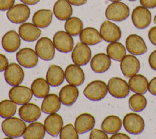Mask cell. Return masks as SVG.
Instances as JSON below:
<instances>
[{"label":"cell","instance_id":"1","mask_svg":"<svg viewBox=\"0 0 156 139\" xmlns=\"http://www.w3.org/2000/svg\"><path fill=\"white\" fill-rule=\"evenodd\" d=\"M1 127L5 135L12 138H18L23 135L27 126L21 118L19 119L12 116L4 119Z\"/></svg>","mask_w":156,"mask_h":139},{"label":"cell","instance_id":"2","mask_svg":"<svg viewBox=\"0 0 156 139\" xmlns=\"http://www.w3.org/2000/svg\"><path fill=\"white\" fill-rule=\"evenodd\" d=\"M108 87L102 80H94L89 83L83 90L84 96L91 101H100L106 96Z\"/></svg>","mask_w":156,"mask_h":139},{"label":"cell","instance_id":"3","mask_svg":"<svg viewBox=\"0 0 156 139\" xmlns=\"http://www.w3.org/2000/svg\"><path fill=\"white\" fill-rule=\"evenodd\" d=\"M129 8L123 2H113L108 5L105 10V16L108 20L122 21L129 16Z\"/></svg>","mask_w":156,"mask_h":139},{"label":"cell","instance_id":"4","mask_svg":"<svg viewBox=\"0 0 156 139\" xmlns=\"http://www.w3.org/2000/svg\"><path fill=\"white\" fill-rule=\"evenodd\" d=\"M122 125L126 131L134 135L142 133L145 127L144 119L135 112L126 114L123 118Z\"/></svg>","mask_w":156,"mask_h":139},{"label":"cell","instance_id":"5","mask_svg":"<svg viewBox=\"0 0 156 139\" xmlns=\"http://www.w3.org/2000/svg\"><path fill=\"white\" fill-rule=\"evenodd\" d=\"M108 91L112 97L124 98L129 94V87L127 82L120 77H112L107 84Z\"/></svg>","mask_w":156,"mask_h":139},{"label":"cell","instance_id":"6","mask_svg":"<svg viewBox=\"0 0 156 139\" xmlns=\"http://www.w3.org/2000/svg\"><path fill=\"white\" fill-rule=\"evenodd\" d=\"M30 9L27 5L16 4L13 5L6 12V16L10 22L16 24L24 23L30 16Z\"/></svg>","mask_w":156,"mask_h":139},{"label":"cell","instance_id":"7","mask_svg":"<svg viewBox=\"0 0 156 139\" xmlns=\"http://www.w3.org/2000/svg\"><path fill=\"white\" fill-rule=\"evenodd\" d=\"M55 48L53 41L46 37L39 38L35 45V52L38 57L45 61H50L53 59Z\"/></svg>","mask_w":156,"mask_h":139},{"label":"cell","instance_id":"8","mask_svg":"<svg viewBox=\"0 0 156 139\" xmlns=\"http://www.w3.org/2000/svg\"><path fill=\"white\" fill-rule=\"evenodd\" d=\"M4 77L9 85H20L24 79V71L20 65L12 62L4 70Z\"/></svg>","mask_w":156,"mask_h":139},{"label":"cell","instance_id":"9","mask_svg":"<svg viewBox=\"0 0 156 139\" xmlns=\"http://www.w3.org/2000/svg\"><path fill=\"white\" fill-rule=\"evenodd\" d=\"M71 58L74 64L84 66L87 64L91 59V50L89 45L83 42H78L72 51Z\"/></svg>","mask_w":156,"mask_h":139},{"label":"cell","instance_id":"10","mask_svg":"<svg viewBox=\"0 0 156 139\" xmlns=\"http://www.w3.org/2000/svg\"><path fill=\"white\" fill-rule=\"evenodd\" d=\"M132 22L136 28L145 29L151 22V13L144 6H136L132 12Z\"/></svg>","mask_w":156,"mask_h":139},{"label":"cell","instance_id":"11","mask_svg":"<svg viewBox=\"0 0 156 139\" xmlns=\"http://www.w3.org/2000/svg\"><path fill=\"white\" fill-rule=\"evenodd\" d=\"M53 44L55 48L60 52L68 53L73 50L74 41L72 35L68 34L66 31L59 30L57 31L53 36Z\"/></svg>","mask_w":156,"mask_h":139},{"label":"cell","instance_id":"12","mask_svg":"<svg viewBox=\"0 0 156 139\" xmlns=\"http://www.w3.org/2000/svg\"><path fill=\"white\" fill-rule=\"evenodd\" d=\"M99 32L102 39L109 43L119 41L122 36L121 29L109 20H105L103 22L100 27Z\"/></svg>","mask_w":156,"mask_h":139},{"label":"cell","instance_id":"13","mask_svg":"<svg viewBox=\"0 0 156 139\" xmlns=\"http://www.w3.org/2000/svg\"><path fill=\"white\" fill-rule=\"evenodd\" d=\"M33 93L30 88L26 86H12L9 91V97L17 105H23L31 100Z\"/></svg>","mask_w":156,"mask_h":139},{"label":"cell","instance_id":"14","mask_svg":"<svg viewBox=\"0 0 156 139\" xmlns=\"http://www.w3.org/2000/svg\"><path fill=\"white\" fill-rule=\"evenodd\" d=\"M16 56L19 64L25 68L34 67L38 62V55L37 52L30 48H24L19 50Z\"/></svg>","mask_w":156,"mask_h":139},{"label":"cell","instance_id":"15","mask_svg":"<svg viewBox=\"0 0 156 139\" xmlns=\"http://www.w3.org/2000/svg\"><path fill=\"white\" fill-rule=\"evenodd\" d=\"M140 61L134 55H126L120 61V69L126 77H130L136 74L140 70Z\"/></svg>","mask_w":156,"mask_h":139},{"label":"cell","instance_id":"16","mask_svg":"<svg viewBox=\"0 0 156 139\" xmlns=\"http://www.w3.org/2000/svg\"><path fill=\"white\" fill-rule=\"evenodd\" d=\"M126 47L128 52L134 55H143L147 50L145 41L137 34H130L126 37Z\"/></svg>","mask_w":156,"mask_h":139},{"label":"cell","instance_id":"17","mask_svg":"<svg viewBox=\"0 0 156 139\" xmlns=\"http://www.w3.org/2000/svg\"><path fill=\"white\" fill-rule=\"evenodd\" d=\"M65 79L69 84L80 86L85 80L83 70L76 64H69L65 70Z\"/></svg>","mask_w":156,"mask_h":139},{"label":"cell","instance_id":"18","mask_svg":"<svg viewBox=\"0 0 156 139\" xmlns=\"http://www.w3.org/2000/svg\"><path fill=\"white\" fill-rule=\"evenodd\" d=\"M44 126L45 130L49 135L57 137L63 127V120L62 116L56 112L51 113L45 118Z\"/></svg>","mask_w":156,"mask_h":139},{"label":"cell","instance_id":"19","mask_svg":"<svg viewBox=\"0 0 156 139\" xmlns=\"http://www.w3.org/2000/svg\"><path fill=\"white\" fill-rule=\"evenodd\" d=\"M41 110L37 105L34 103H25L20 107L19 116L23 120L32 123L39 119L41 116Z\"/></svg>","mask_w":156,"mask_h":139},{"label":"cell","instance_id":"20","mask_svg":"<svg viewBox=\"0 0 156 139\" xmlns=\"http://www.w3.org/2000/svg\"><path fill=\"white\" fill-rule=\"evenodd\" d=\"M19 33L15 30H9L5 33L2 38V46L8 52H14L19 49L21 40Z\"/></svg>","mask_w":156,"mask_h":139},{"label":"cell","instance_id":"21","mask_svg":"<svg viewBox=\"0 0 156 139\" xmlns=\"http://www.w3.org/2000/svg\"><path fill=\"white\" fill-rule=\"evenodd\" d=\"M95 125V118L89 113H82L76 118L74 127L78 134L87 133L93 129Z\"/></svg>","mask_w":156,"mask_h":139},{"label":"cell","instance_id":"22","mask_svg":"<svg viewBox=\"0 0 156 139\" xmlns=\"http://www.w3.org/2000/svg\"><path fill=\"white\" fill-rule=\"evenodd\" d=\"M19 34L23 40L31 42L40 37L41 30L34 23H23L19 27Z\"/></svg>","mask_w":156,"mask_h":139},{"label":"cell","instance_id":"23","mask_svg":"<svg viewBox=\"0 0 156 139\" xmlns=\"http://www.w3.org/2000/svg\"><path fill=\"white\" fill-rule=\"evenodd\" d=\"M111 66V58L107 54L98 53L90 60V67L94 73H105Z\"/></svg>","mask_w":156,"mask_h":139},{"label":"cell","instance_id":"24","mask_svg":"<svg viewBox=\"0 0 156 139\" xmlns=\"http://www.w3.org/2000/svg\"><path fill=\"white\" fill-rule=\"evenodd\" d=\"M79 96V90L76 86L72 84L65 85L59 91V98L64 105L71 106L75 103Z\"/></svg>","mask_w":156,"mask_h":139},{"label":"cell","instance_id":"25","mask_svg":"<svg viewBox=\"0 0 156 139\" xmlns=\"http://www.w3.org/2000/svg\"><path fill=\"white\" fill-rule=\"evenodd\" d=\"M53 13L59 20H66L71 17L73 9L67 0H58L54 4Z\"/></svg>","mask_w":156,"mask_h":139},{"label":"cell","instance_id":"26","mask_svg":"<svg viewBox=\"0 0 156 139\" xmlns=\"http://www.w3.org/2000/svg\"><path fill=\"white\" fill-rule=\"evenodd\" d=\"M65 79V72L60 66L51 65L46 73V80L50 86L58 87L63 83Z\"/></svg>","mask_w":156,"mask_h":139},{"label":"cell","instance_id":"27","mask_svg":"<svg viewBox=\"0 0 156 139\" xmlns=\"http://www.w3.org/2000/svg\"><path fill=\"white\" fill-rule=\"evenodd\" d=\"M148 80L142 74H135L129 77L128 81L129 89L133 92L145 94L148 90Z\"/></svg>","mask_w":156,"mask_h":139},{"label":"cell","instance_id":"28","mask_svg":"<svg viewBox=\"0 0 156 139\" xmlns=\"http://www.w3.org/2000/svg\"><path fill=\"white\" fill-rule=\"evenodd\" d=\"M61 101L57 94H48L44 98L41 103V111L47 114L57 112L61 107Z\"/></svg>","mask_w":156,"mask_h":139},{"label":"cell","instance_id":"29","mask_svg":"<svg viewBox=\"0 0 156 139\" xmlns=\"http://www.w3.org/2000/svg\"><path fill=\"white\" fill-rule=\"evenodd\" d=\"M53 17V12L50 9H40L34 12L32 22L39 28H45L51 24Z\"/></svg>","mask_w":156,"mask_h":139},{"label":"cell","instance_id":"30","mask_svg":"<svg viewBox=\"0 0 156 139\" xmlns=\"http://www.w3.org/2000/svg\"><path fill=\"white\" fill-rule=\"evenodd\" d=\"M80 40L81 42L87 45H94L101 41L100 32L94 27H86L80 33Z\"/></svg>","mask_w":156,"mask_h":139},{"label":"cell","instance_id":"31","mask_svg":"<svg viewBox=\"0 0 156 139\" xmlns=\"http://www.w3.org/2000/svg\"><path fill=\"white\" fill-rule=\"evenodd\" d=\"M44 126L40 122H32L26 127L23 137L24 139H42L45 135Z\"/></svg>","mask_w":156,"mask_h":139},{"label":"cell","instance_id":"32","mask_svg":"<svg viewBox=\"0 0 156 139\" xmlns=\"http://www.w3.org/2000/svg\"><path fill=\"white\" fill-rule=\"evenodd\" d=\"M122 126V120L119 116L111 115L104 119L101 123V129L107 134H115L121 130Z\"/></svg>","mask_w":156,"mask_h":139},{"label":"cell","instance_id":"33","mask_svg":"<svg viewBox=\"0 0 156 139\" xmlns=\"http://www.w3.org/2000/svg\"><path fill=\"white\" fill-rule=\"evenodd\" d=\"M30 89L34 96L38 98H44L49 94L50 85L47 80L38 77L32 82Z\"/></svg>","mask_w":156,"mask_h":139},{"label":"cell","instance_id":"34","mask_svg":"<svg viewBox=\"0 0 156 139\" xmlns=\"http://www.w3.org/2000/svg\"><path fill=\"white\" fill-rule=\"evenodd\" d=\"M107 55L115 61H121L126 55V48L122 43L113 41L108 44L106 48Z\"/></svg>","mask_w":156,"mask_h":139},{"label":"cell","instance_id":"35","mask_svg":"<svg viewBox=\"0 0 156 139\" xmlns=\"http://www.w3.org/2000/svg\"><path fill=\"white\" fill-rule=\"evenodd\" d=\"M83 29V21L78 17H70L65 23V30L72 36L80 34Z\"/></svg>","mask_w":156,"mask_h":139},{"label":"cell","instance_id":"36","mask_svg":"<svg viewBox=\"0 0 156 139\" xmlns=\"http://www.w3.org/2000/svg\"><path fill=\"white\" fill-rule=\"evenodd\" d=\"M17 109V104L12 100L5 99L0 102V117L6 119L15 115Z\"/></svg>","mask_w":156,"mask_h":139},{"label":"cell","instance_id":"37","mask_svg":"<svg viewBox=\"0 0 156 139\" xmlns=\"http://www.w3.org/2000/svg\"><path fill=\"white\" fill-rule=\"evenodd\" d=\"M129 106L133 112H141L147 106V99L142 94L135 93L129 98Z\"/></svg>","mask_w":156,"mask_h":139},{"label":"cell","instance_id":"38","mask_svg":"<svg viewBox=\"0 0 156 139\" xmlns=\"http://www.w3.org/2000/svg\"><path fill=\"white\" fill-rule=\"evenodd\" d=\"M59 138L61 139H78V133L73 125L71 123L65 125L62 127L60 133H59Z\"/></svg>","mask_w":156,"mask_h":139},{"label":"cell","instance_id":"39","mask_svg":"<svg viewBox=\"0 0 156 139\" xmlns=\"http://www.w3.org/2000/svg\"><path fill=\"white\" fill-rule=\"evenodd\" d=\"M90 139H108V137L107 135V133H105L104 130H101L99 129H92L90 132Z\"/></svg>","mask_w":156,"mask_h":139},{"label":"cell","instance_id":"40","mask_svg":"<svg viewBox=\"0 0 156 139\" xmlns=\"http://www.w3.org/2000/svg\"><path fill=\"white\" fill-rule=\"evenodd\" d=\"M15 0H0V10H9L12 6L14 5Z\"/></svg>","mask_w":156,"mask_h":139},{"label":"cell","instance_id":"41","mask_svg":"<svg viewBox=\"0 0 156 139\" xmlns=\"http://www.w3.org/2000/svg\"><path fill=\"white\" fill-rule=\"evenodd\" d=\"M9 65V61L6 56L0 53V72L4 71Z\"/></svg>","mask_w":156,"mask_h":139},{"label":"cell","instance_id":"42","mask_svg":"<svg viewBox=\"0 0 156 139\" xmlns=\"http://www.w3.org/2000/svg\"><path fill=\"white\" fill-rule=\"evenodd\" d=\"M148 62L149 66H151V68L154 70H156V50H154L148 58Z\"/></svg>","mask_w":156,"mask_h":139},{"label":"cell","instance_id":"43","mask_svg":"<svg viewBox=\"0 0 156 139\" xmlns=\"http://www.w3.org/2000/svg\"><path fill=\"white\" fill-rule=\"evenodd\" d=\"M141 5L147 9H153L156 7V0H140Z\"/></svg>","mask_w":156,"mask_h":139},{"label":"cell","instance_id":"44","mask_svg":"<svg viewBox=\"0 0 156 139\" xmlns=\"http://www.w3.org/2000/svg\"><path fill=\"white\" fill-rule=\"evenodd\" d=\"M148 38L151 44L156 46V26L151 27L148 31Z\"/></svg>","mask_w":156,"mask_h":139},{"label":"cell","instance_id":"45","mask_svg":"<svg viewBox=\"0 0 156 139\" xmlns=\"http://www.w3.org/2000/svg\"><path fill=\"white\" fill-rule=\"evenodd\" d=\"M148 91L153 95L156 96V77L151 79L148 83Z\"/></svg>","mask_w":156,"mask_h":139},{"label":"cell","instance_id":"46","mask_svg":"<svg viewBox=\"0 0 156 139\" xmlns=\"http://www.w3.org/2000/svg\"><path fill=\"white\" fill-rule=\"evenodd\" d=\"M110 139H129L130 137L128 135L125 134H122V133H115V134H112V135L109 137Z\"/></svg>","mask_w":156,"mask_h":139},{"label":"cell","instance_id":"47","mask_svg":"<svg viewBox=\"0 0 156 139\" xmlns=\"http://www.w3.org/2000/svg\"><path fill=\"white\" fill-rule=\"evenodd\" d=\"M68 2L73 5H76V6H80L83 5L87 2V0H67Z\"/></svg>","mask_w":156,"mask_h":139},{"label":"cell","instance_id":"48","mask_svg":"<svg viewBox=\"0 0 156 139\" xmlns=\"http://www.w3.org/2000/svg\"><path fill=\"white\" fill-rule=\"evenodd\" d=\"M23 3L26 4V5H35V4L38 3L40 0H20Z\"/></svg>","mask_w":156,"mask_h":139},{"label":"cell","instance_id":"49","mask_svg":"<svg viewBox=\"0 0 156 139\" xmlns=\"http://www.w3.org/2000/svg\"><path fill=\"white\" fill-rule=\"evenodd\" d=\"M109 1H111V2H119V1H121V0H109Z\"/></svg>","mask_w":156,"mask_h":139},{"label":"cell","instance_id":"50","mask_svg":"<svg viewBox=\"0 0 156 139\" xmlns=\"http://www.w3.org/2000/svg\"><path fill=\"white\" fill-rule=\"evenodd\" d=\"M154 23L156 24V15L154 16Z\"/></svg>","mask_w":156,"mask_h":139},{"label":"cell","instance_id":"51","mask_svg":"<svg viewBox=\"0 0 156 139\" xmlns=\"http://www.w3.org/2000/svg\"><path fill=\"white\" fill-rule=\"evenodd\" d=\"M129 1H136V0H129Z\"/></svg>","mask_w":156,"mask_h":139}]
</instances>
